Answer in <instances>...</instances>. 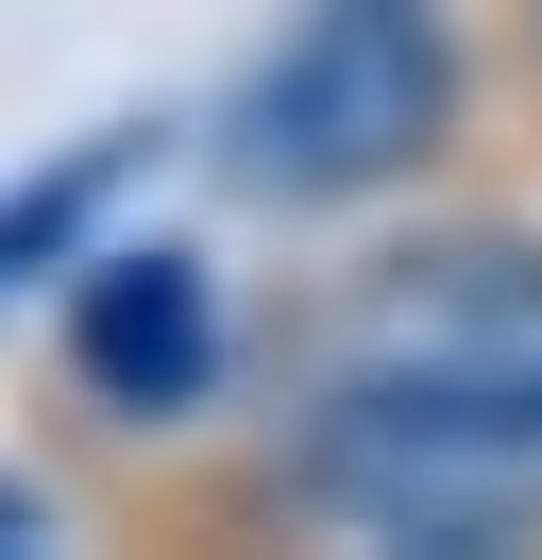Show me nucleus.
I'll list each match as a JSON object with an SVG mask.
<instances>
[{
	"mask_svg": "<svg viewBox=\"0 0 542 560\" xmlns=\"http://www.w3.org/2000/svg\"><path fill=\"white\" fill-rule=\"evenodd\" d=\"M288 408H390V424L542 442V238H526V221L373 238L356 272L305 289V323H288Z\"/></svg>",
	"mask_w": 542,
	"mask_h": 560,
	"instance_id": "2",
	"label": "nucleus"
},
{
	"mask_svg": "<svg viewBox=\"0 0 542 560\" xmlns=\"http://www.w3.org/2000/svg\"><path fill=\"white\" fill-rule=\"evenodd\" d=\"M0 544H34V492H17V476H0Z\"/></svg>",
	"mask_w": 542,
	"mask_h": 560,
	"instance_id": "6",
	"label": "nucleus"
},
{
	"mask_svg": "<svg viewBox=\"0 0 542 560\" xmlns=\"http://www.w3.org/2000/svg\"><path fill=\"white\" fill-rule=\"evenodd\" d=\"M68 390L119 424H187L203 390H221L237 323H221V272H203L187 238H102L85 272H68V323H51Z\"/></svg>",
	"mask_w": 542,
	"mask_h": 560,
	"instance_id": "3",
	"label": "nucleus"
},
{
	"mask_svg": "<svg viewBox=\"0 0 542 560\" xmlns=\"http://www.w3.org/2000/svg\"><path fill=\"white\" fill-rule=\"evenodd\" d=\"M492 35H508V69L542 85V0H492Z\"/></svg>",
	"mask_w": 542,
	"mask_h": 560,
	"instance_id": "5",
	"label": "nucleus"
},
{
	"mask_svg": "<svg viewBox=\"0 0 542 560\" xmlns=\"http://www.w3.org/2000/svg\"><path fill=\"white\" fill-rule=\"evenodd\" d=\"M474 103H492L474 0H288L221 103V187L288 221H356L390 187H424L474 137Z\"/></svg>",
	"mask_w": 542,
	"mask_h": 560,
	"instance_id": "1",
	"label": "nucleus"
},
{
	"mask_svg": "<svg viewBox=\"0 0 542 560\" xmlns=\"http://www.w3.org/2000/svg\"><path fill=\"white\" fill-rule=\"evenodd\" d=\"M119 153H136V137H85V153H68V171H34L17 205H0V289H17L34 255H68V238H85V221H102V187H119Z\"/></svg>",
	"mask_w": 542,
	"mask_h": 560,
	"instance_id": "4",
	"label": "nucleus"
}]
</instances>
